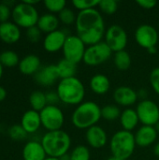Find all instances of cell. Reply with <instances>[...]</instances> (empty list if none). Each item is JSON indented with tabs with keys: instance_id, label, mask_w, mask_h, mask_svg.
I'll return each instance as SVG.
<instances>
[{
	"instance_id": "1",
	"label": "cell",
	"mask_w": 159,
	"mask_h": 160,
	"mask_svg": "<svg viewBox=\"0 0 159 160\" xmlns=\"http://www.w3.org/2000/svg\"><path fill=\"white\" fill-rule=\"evenodd\" d=\"M75 25L77 36L85 45L91 46L99 43L105 37L104 19L97 8L79 11Z\"/></svg>"
},
{
	"instance_id": "2",
	"label": "cell",
	"mask_w": 159,
	"mask_h": 160,
	"mask_svg": "<svg viewBox=\"0 0 159 160\" xmlns=\"http://www.w3.org/2000/svg\"><path fill=\"white\" fill-rule=\"evenodd\" d=\"M101 119V108L95 101H83L76 107L71 115V123L78 129H88Z\"/></svg>"
},
{
	"instance_id": "3",
	"label": "cell",
	"mask_w": 159,
	"mask_h": 160,
	"mask_svg": "<svg viewBox=\"0 0 159 160\" xmlns=\"http://www.w3.org/2000/svg\"><path fill=\"white\" fill-rule=\"evenodd\" d=\"M40 142L47 157L55 158H60L64 155L67 154L71 147L70 136L62 129L46 132Z\"/></svg>"
},
{
	"instance_id": "4",
	"label": "cell",
	"mask_w": 159,
	"mask_h": 160,
	"mask_svg": "<svg viewBox=\"0 0 159 160\" xmlns=\"http://www.w3.org/2000/svg\"><path fill=\"white\" fill-rule=\"evenodd\" d=\"M56 92L60 101L67 105H80L85 97V87L77 77L60 80Z\"/></svg>"
},
{
	"instance_id": "5",
	"label": "cell",
	"mask_w": 159,
	"mask_h": 160,
	"mask_svg": "<svg viewBox=\"0 0 159 160\" xmlns=\"http://www.w3.org/2000/svg\"><path fill=\"white\" fill-rule=\"evenodd\" d=\"M136 145L134 134L124 129L115 132L110 141L112 155L124 160H127L134 154Z\"/></svg>"
},
{
	"instance_id": "6",
	"label": "cell",
	"mask_w": 159,
	"mask_h": 160,
	"mask_svg": "<svg viewBox=\"0 0 159 160\" xmlns=\"http://www.w3.org/2000/svg\"><path fill=\"white\" fill-rule=\"evenodd\" d=\"M12 19L18 26L27 29L29 27L37 25L39 16L35 6H31L24 2H22L17 4L13 8Z\"/></svg>"
},
{
	"instance_id": "7",
	"label": "cell",
	"mask_w": 159,
	"mask_h": 160,
	"mask_svg": "<svg viewBox=\"0 0 159 160\" xmlns=\"http://www.w3.org/2000/svg\"><path fill=\"white\" fill-rule=\"evenodd\" d=\"M39 114L41 126L48 131L60 130L65 123V115L56 105H47Z\"/></svg>"
},
{
	"instance_id": "8",
	"label": "cell",
	"mask_w": 159,
	"mask_h": 160,
	"mask_svg": "<svg viewBox=\"0 0 159 160\" xmlns=\"http://www.w3.org/2000/svg\"><path fill=\"white\" fill-rule=\"evenodd\" d=\"M112 53V51L106 44V42L101 41L86 48L82 61L87 66L96 67L108 61L111 58Z\"/></svg>"
},
{
	"instance_id": "9",
	"label": "cell",
	"mask_w": 159,
	"mask_h": 160,
	"mask_svg": "<svg viewBox=\"0 0 159 160\" xmlns=\"http://www.w3.org/2000/svg\"><path fill=\"white\" fill-rule=\"evenodd\" d=\"M86 45L77 35H68L62 49L64 58L75 64L83 60Z\"/></svg>"
},
{
	"instance_id": "10",
	"label": "cell",
	"mask_w": 159,
	"mask_h": 160,
	"mask_svg": "<svg viewBox=\"0 0 159 160\" xmlns=\"http://www.w3.org/2000/svg\"><path fill=\"white\" fill-rule=\"evenodd\" d=\"M136 112L138 113L140 123H142V126L155 127L159 123L158 105L151 99L140 101L137 105Z\"/></svg>"
},
{
	"instance_id": "11",
	"label": "cell",
	"mask_w": 159,
	"mask_h": 160,
	"mask_svg": "<svg viewBox=\"0 0 159 160\" xmlns=\"http://www.w3.org/2000/svg\"><path fill=\"white\" fill-rule=\"evenodd\" d=\"M104 38L106 44L110 47L112 52L124 51L127 45V34L126 30L118 24H112L108 27Z\"/></svg>"
},
{
	"instance_id": "12",
	"label": "cell",
	"mask_w": 159,
	"mask_h": 160,
	"mask_svg": "<svg viewBox=\"0 0 159 160\" xmlns=\"http://www.w3.org/2000/svg\"><path fill=\"white\" fill-rule=\"evenodd\" d=\"M158 38L157 30L150 24H142L135 31L136 42L146 50L157 47Z\"/></svg>"
},
{
	"instance_id": "13",
	"label": "cell",
	"mask_w": 159,
	"mask_h": 160,
	"mask_svg": "<svg viewBox=\"0 0 159 160\" xmlns=\"http://www.w3.org/2000/svg\"><path fill=\"white\" fill-rule=\"evenodd\" d=\"M138 98L137 92L128 86H119L113 92V99L115 103L122 107L130 108L137 102Z\"/></svg>"
},
{
	"instance_id": "14",
	"label": "cell",
	"mask_w": 159,
	"mask_h": 160,
	"mask_svg": "<svg viewBox=\"0 0 159 160\" xmlns=\"http://www.w3.org/2000/svg\"><path fill=\"white\" fill-rule=\"evenodd\" d=\"M67 36L64 30L59 29L47 34L43 40L44 49L49 52H56L62 50Z\"/></svg>"
},
{
	"instance_id": "15",
	"label": "cell",
	"mask_w": 159,
	"mask_h": 160,
	"mask_svg": "<svg viewBox=\"0 0 159 160\" xmlns=\"http://www.w3.org/2000/svg\"><path fill=\"white\" fill-rule=\"evenodd\" d=\"M85 140L90 147L100 149L108 142V136L104 128L97 125L86 130Z\"/></svg>"
},
{
	"instance_id": "16",
	"label": "cell",
	"mask_w": 159,
	"mask_h": 160,
	"mask_svg": "<svg viewBox=\"0 0 159 160\" xmlns=\"http://www.w3.org/2000/svg\"><path fill=\"white\" fill-rule=\"evenodd\" d=\"M59 79L55 65H47L39 68L34 75L36 82L41 86H52Z\"/></svg>"
},
{
	"instance_id": "17",
	"label": "cell",
	"mask_w": 159,
	"mask_h": 160,
	"mask_svg": "<svg viewBox=\"0 0 159 160\" xmlns=\"http://www.w3.org/2000/svg\"><path fill=\"white\" fill-rule=\"evenodd\" d=\"M136 144L140 147H148L154 144L157 139L158 132L155 127L142 126L134 134Z\"/></svg>"
},
{
	"instance_id": "18",
	"label": "cell",
	"mask_w": 159,
	"mask_h": 160,
	"mask_svg": "<svg viewBox=\"0 0 159 160\" xmlns=\"http://www.w3.org/2000/svg\"><path fill=\"white\" fill-rule=\"evenodd\" d=\"M21 38V30L15 22L0 23V39L6 43H15Z\"/></svg>"
},
{
	"instance_id": "19",
	"label": "cell",
	"mask_w": 159,
	"mask_h": 160,
	"mask_svg": "<svg viewBox=\"0 0 159 160\" xmlns=\"http://www.w3.org/2000/svg\"><path fill=\"white\" fill-rule=\"evenodd\" d=\"M22 158L23 160H44L47 158V155L41 142L31 141L24 145Z\"/></svg>"
},
{
	"instance_id": "20",
	"label": "cell",
	"mask_w": 159,
	"mask_h": 160,
	"mask_svg": "<svg viewBox=\"0 0 159 160\" xmlns=\"http://www.w3.org/2000/svg\"><path fill=\"white\" fill-rule=\"evenodd\" d=\"M21 126L27 132V134L28 133H35L36 131H37L41 126V120H40L39 112H36L34 110L26 111L22 116Z\"/></svg>"
},
{
	"instance_id": "21",
	"label": "cell",
	"mask_w": 159,
	"mask_h": 160,
	"mask_svg": "<svg viewBox=\"0 0 159 160\" xmlns=\"http://www.w3.org/2000/svg\"><path fill=\"white\" fill-rule=\"evenodd\" d=\"M41 63L38 56L35 54H28L20 60L19 69L24 75H35L39 68Z\"/></svg>"
},
{
	"instance_id": "22",
	"label": "cell",
	"mask_w": 159,
	"mask_h": 160,
	"mask_svg": "<svg viewBox=\"0 0 159 160\" xmlns=\"http://www.w3.org/2000/svg\"><path fill=\"white\" fill-rule=\"evenodd\" d=\"M119 119H120V124L123 129L127 131H130V132H132V130H134L137 128L138 124L140 123L138 113L136 110L132 108L125 109L121 112Z\"/></svg>"
},
{
	"instance_id": "23",
	"label": "cell",
	"mask_w": 159,
	"mask_h": 160,
	"mask_svg": "<svg viewBox=\"0 0 159 160\" xmlns=\"http://www.w3.org/2000/svg\"><path fill=\"white\" fill-rule=\"evenodd\" d=\"M59 22L60 21L58 19V16L52 13H45L39 16L37 26L41 32L49 34L55 30H58Z\"/></svg>"
},
{
	"instance_id": "24",
	"label": "cell",
	"mask_w": 159,
	"mask_h": 160,
	"mask_svg": "<svg viewBox=\"0 0 159 160\" xmlns=\"http://www.w3.org/2000/svg\"><path fill=\"white\" fill-rule=\"evenodd\" d=\"M92 92L97 95H105L111 88V82L109 78L101 73L94 75L89 82Z\"/></svg>"
},
{
	"instance_id": "25",
	"label": "cell",
	"mask_w": 159,
	"mask_h": 160,
	"mask_svg": "<svg viewBox=\"0 0 159 160\" xmlns=\"http://www.w3.org/2000/svg\"><path fill=\"white\" fill-rule=\"evenodd\" d=\"M55 66L60 80L76 77L75 75L77 72V64L63 58Z\"/></svg>"
},
{
	"instance_id": "26",
	"label": "cell",
	"mask_w": 159,
	"mask_h": 160,
	"mask_svg": "<svg viewBox=\"0 0 159 160\" xmlns=\"http://www.w3.org/2000/svg\"><path fill=\"white\" fill-rule=\"evenodd\" d=\"M29 102L32 110L36 112H41L48 104L46 100V94L41 91H34L29 97Z\"/></svg>"
},
{
	"instance_id": "27",
	"label": "cell",
	"mask_w": 159,
	"mask_h": 160,
	"mask_svg": "<svg viewBox=\"0 0 159 160\" xmlns=\"http://www.w3.org/2000/svg\"><path fill=\"white\" fill-rule=\"evenodd\" d=\"M113 62L119 70L125 71L127 70L131 66V57L126 50L120 51L114 53Z\"/></svg>"
},
{
	"instance_id": "28",
	"label": "cell",
	"mask_w": 159,
	"mask_h": 160,
	"mask_svg": "<svg viewBox=\"0 0 159 160\" xmlns=\"http://www.w3.org/2000/svg\"><path fill=\"white\" fill-rule=\"evenodd\" d=\"M0 63L2 64L3 67L5 66L7 68H11L16 65H19L20 60L18 54L14 51L7 50L0 53Z\"/></svg>"
},
{
	"instance_id": "29",
	"label": "cell",
	"mask_w": 159,
	"mask_h": 160,
	"mask_svg": "<svg viewBox=\"0 0 159 160\" xmlns=\"http://www.w3.org/2000/svg\"><path fill=\"white\" fill-rule=\"evenodd\" d=\"M121 111L115 105H107L101 108V118L107 121H115L120 118Z\"/></svg>"
},
{
	"instance_id": "30",
	"label": "cell",
	"mask_w": 159,
	"mask_h": 160,
	"mask_svg": "<svg viewBox=\"0 0 159 160\" xmlns=\"http://www.w3.org/2000/svg\"><path fill=\"white\" fill-rule=\"evenodd\" d=\"M71 160H90L91 159V153L87 146L85 145H78L74 147L70 154Z\"/></svg>"
},
{
	"instance_id": "31",
	"label": "cell",
	"mask_w": 159,
	"mask_h": 160,
	"mask_svg": "<svg viewBox=\"0 0 159 160\" xmlns=\"http://www.w3.org/2000/svg\"><path fill=\"white\" fill-rule=\"evenodd\" d=\"M99 0H73L72 5L79 11L97 8L99 5Z\"/></svg>"
},
{
	"instance_id": "32",
	"label": "cell",
	"mask_w": 159,
	"mask_h": 160,
	"mask_svg": "<svg viewBox=\"0 0 159 160\" xmlns=\"http://www.w3.org/2000/svg\"><path fill=\"white\" fill-rule=\"evenodd\" d=\"M44 5L50 13H60L67 7V2L65 0H45Z\"/></svg>"
},
{
	"instance_id": "33",
	"label": "cell",
	"mask_w": 159,
	"mask_h": 160,
	"mask_svg": "<svg viewBox=\"0 0 159 160\" xmlns=\"http://www.w3.org/2000/svg\"><path fill=\"white\" fill-rule=\"evenodd\" d=\"M58 19L62 23L66 25H71L76 22L77 15L71 8H66L58 14Z\"/></svg>"
},
{
	"instance_id": "34",
	"label": "cell",
	"mask_w": 159,
	"mask_h": 160,
	"mask_svg": "<svg viewBox=\"0 0 159 160\" xmlns=\"http://www.w3.org/2000/svg\"><path fill=\"white\" fill-rule=\"evenodd\" d=\"M98 8L103 13L112 15L116 12L118 8V2L116 0H101L99 2Z\"/></svg>"
},
{
	"instance_id": "35",
	"label": "cell",
	"mask_w": 159,
	"mask_h": 160,
	"mask_svg": "<svg viewBox=\"0 0 159 160\" xmlns=\"http://www.w3.org/2000/svg\"><path fill=\"white\" fill-rule=\"evenodd\" d=\"M8 135L15 141H22L26 138L27 132L23 129L21 125H14L8 130Z\"/></svg>"
},
{
	"instance_id": "36",
	"label": "cell",
	"mask_w": 159,
	"mask_h": 160,
	"mask_svg": "<svg viewBox=\"0 0 159 160\" xmlns=\"http://www.w3.org/2000/svg\"><path fill=\"white\" fill-rule=\"evenodd\" d=\"M149 81H150V84H151V87L153 88V90L157 95H159V67L155 68L150 72Z\"/></svg>"
},
{
	"instance_id": "37",
	"label": "cell",
	"mask_w": 159,
	"mask_h": 160,
	"mask_svg": "<svg viewBox=\"0 0 159 160\" xmlns=\"http://www.w3.org/2000/svg\"><path fill=\"white\" fill-rule=\"evenodd\" d=\"M26 37L31 42H37L41 37V31L39 28L35 25L26 29Z\"/></svg>"
},
{
	"instance_id": "38",
	"label": "cell",
	"mask_w": 159,
	"mask_h": 160,
	"mask_svg": "<svg viewBox=\"0 0 159 160\" xmlns=\"http://www.w3.org/2000/svg\"><path fill=\"white\" fill-rule=\"evenodd\" d=\"M10 16V8L4 3H0V23L7 22Z\"/></svg>"
},
{
	"instance_id": "39",
	"label": "cell",
	"mask_w": 159,
	"mask_h": 160,
	"mask_svg": "<svg viewBox=\"0 0 159 160\" xmlns=\"http://www.w3.org/2000/svg\"><path fill=\"white\" fill-rule=\"evenodd\" d=\"M46 100H47L48 105H56L60 101V98H59L56 91L55 92L50 91V92L46 93Z\"/></svg>"
},
{
	"instance_id": "40",
	"label": "cell",
	"mask_w": 159,
	"mask_h": 160,
	"mask_svg": "<svg viewBox=\"0 0 159 160\" xmlns=\"http://www.w3.org/2000/svg\"><path fill=\"white\" fill-rule=\"evenodd\" d=\"M136 3L144 9H152L157 4L156 0H137Z\"/></svg>"
},
{
	"instance_id": "41",
	"label": "cell",
	"mask_w": 159,
	"mask_h": 160,
	"mask_svg": "<svg viewBox=\"0 0 159 160\" xmlns=\"http://www.w3.org/2000/svg\"><path fill=\"white\" fill-rule=\"evenodd\" d=\"M137 94H138V98H142V100L148 99V98H147V97H148V92H147L146 89H144V88L140 89V90L137 92Z\"/></svg>"
},
{
	"instance_id": "42",
	"label": "cell",
	"mask_w": 159,
	"mask_h": 160,
	"mask_svg": "<svg viewBox=\"0 0 159 160\" xmlns=\"http://www.w3.org/2000/svg\"><path fill=\"white\" fill-rule=\"evenodd\" d=\"M6 97H7V91L3 86L0 85V101L4 100L6 98Z\"/></svg>"
},
{
	"instance_id": "43",
	"label": "cell",
	"mask_w": 159,
	"mask_h": 160,
	"mask_svg": "<svg viewBox=\"0 0 159 160\" xmlns=\"http://www.w3.org/2000/svg\"><path fill=\"white\" fill-rule=\"evenodd\" d=\"M22 2H24V3H26V4H28V5L34 6V5H36V4H37L39 1H38V0H23Z\"/></svg>"
},
{
	"instance_id": "44",
	"label": "cell",
	"mask_w": 159,
	"mask_h": 160,
	"mask_svg": "<svg viewBox=\"0 0 159 160\" xmlns=\"http://www.w3.org/2000/svg\"><path fill=\"white\" fill-rule=\"evenodd\" d=\"M154 154L159 158V142L156 143V145L154 147Z\"/></svg>"
},
{
	"instance_id": "45",
	"label": "cell",
	"mask_w": 159,
	"mask_h": 160,
	"mask_svg": "<svg viewBox=\"0 0 159 160\" xmlns=\"http://www.w3.org/2000/svg\"><path fill=\"white\" fill-rule=\"evenodd\" d=\"M59 159L60 160H71V158H70V156H69V154H66V155H64L63 157H61Z\"/></svg>"
},
{
	"instance_id": "46",
	"label": "cell",
	"mask_w": 159,
	"mask_h": 160,
	"mask_svg": "<svg viewBox=\"0 0 159 160\" xmlns=\"http://www.w3.org/2000/svg\"><path fill=\"white\" fill-rule=\"evenodd\" d=\"M147 51H148V52H149V53H151V54H155V53L157 52V47L151 48V49H149V50H147Z\"/></svg>"
},
{
	"instance_id": "47",
	"label": "cell",
	"mask_w": 159,
	"mask_h": 160,
	"mask_svg": "<svg viewBox=\"0 0 159 160\" xmlns=\"http://www.w3.org/2000/svg\"><path fill=\"white\" fill-rule=\"evenodd\" d=\"M106 160H124V159H121V158H115V157L112 156V157H110L109 158H107Z\"/></svg>"
},
{
	"instance_id": "48",
	"label": "cell",
	"mask_w": 159,
	"mask_h": 160,
	"mask_svg": "<svg viewBox=\"0 0 159 160\" xmlns=\"http://www.w3.org/2000/svg\"><path fill=\"white\" fill-rule=\"evenodd\" d=\"M2 74H3V66H2V64L0 63V79H1V77H2Z\"/></svg>"
},
{
	"instance_id": "49",
	"label": "cell",
	"mask_w": 159,
	"mask_h": 160,
	"mask_svg": "<svg viewBox=\"0 0 159 160\" xmlns=\"http://www.w3.org/2000/svg\"><path fill=\"white\" fill-rule=\"evenodd\" d=\"M44 160H60L59 158H50V157H47Z\"/></svg>"
},
{
	"instance_id": "50",
	"label": "cell",
	"mask_w": 159,
	"mask_h": 160,
	"mask_svg": "<svg viewBox=\"0 0 159 160\" xmlns=\"http://www.w3.org/2000/svg\"><path fill=\"white\" fill-rule=\"evenodd\" d=\"M155 128H156L157 131V132H158V133H159V123H157V125L155 126Z\"/></svg>"
}]
</instances>
